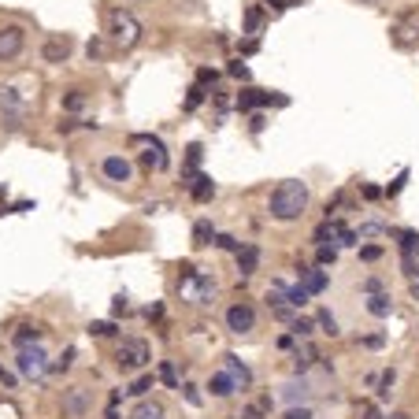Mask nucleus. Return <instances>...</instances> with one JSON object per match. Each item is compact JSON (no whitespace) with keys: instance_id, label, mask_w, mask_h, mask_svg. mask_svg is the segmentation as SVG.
<instances>
[{"instance_id":"f257e3e1","label":"nucleus","mask_w":419,"mask_h":419,"mask_svg":"<svg viewBox=\"0 0 419 419\" xmlns=\"http://www.w3.org/2000/svg\"><path fill=\"white\" fill-rule=\"evenodd\" d=\"M305 208H308V186L300 178L282 182V186L271 193V215L279 219V222L300 219V215H305Z\"/></svg>"},{"instance_id":"f03ea898","label":"nucleus","mask_w":419,"mask_h":419,"mask_svg":"<svg viewBox=\"0 0 419 419\" xmlns=\"http://www.w3.org/2000/svg\"><path fill=\"white\" fill-rule=\"evenodd\" d=\"M149 360H152V349H149L145 338H126V342L119 345V352H115L119 371H141Z\"/></svg>"},{"instance_id":"7ed1b4c3","label":"nucleus","mask_w":419,"mask_h":419,"mask_svg":"<svg viewBox=\"0 0 419 419\" xmlns=\"http://www.w3.org/2000/svg\"><path fill=\"white\" fill-rule=\"evenodd\" d=\"M108 34H112L115 45L134 48L138 37H141V26H138V19L130 15V11H112V15H108Z\"/></svg>"},{"instance_id":"20e7f679","label":"nucleus","mask_w":419,"mask_h":419,"mask_svg":"<svg viewBox=\"0 0 419 419\" xmlns=\"http://www.w3.org/2000/svg\"><path fill=\"white\" fill-rule=\"evenodd\" d=\"M15 368H19V375H26V378H41V375L48 371V357H45V349H41V345H34V349H19Z\"/></svg>"},{"instance_id":"39448f33","label":"nucleus","mask_w":419,"mask_h":419,"mask_svg":"<svg viewBox=\"0 0 419 419\" xmlns=\"http://www.w3.org/2000/svg\"><path fill=\"white\" fill-rule=\"evenodd\" d=\"M26 45V34H22V26H0V63L4 60H15L19 52Z\"/></svg>"},{"instance_id":"423d86ee","label":"nucleus","mask_w":419,"mask_h":419,"mask_svg":"<svg viewBox=\"0 0 419 419\" xmlns=\"http://www.w3.org/2000/svg\"><path fill=\"white\" fill-rule=\"evenodd\" d=\"M86 412H89V390L86 386L63 390V415H67V419H82Z\"/></svg>"},{"instance_id":"0eeeda50","label":"nucleus","mask_w":419,"mask_h":419,"mask_svg":"<svg viewBox=\"0 0 419 419\" xmlns=\"http://www.w3.org/2000/svg\"><path fill=\"white\" fill-rule=\"evenodd\" d=\"M227 326H230L234 334H248V331H253V326H256L253 305H245V300H241V305H234V308L227 312Z\"/></svg>"},{"instance_id":"6e6552de","label":"nucleus","mask_w":419,"mask_h":419,"mask_svg":"<svg viewBox=\"0 0 419 419\" xmlns=\"http://www.w3.org/2000/svg\"><path fill=\"white\" fill-rule=\"evenodd\" d=\"M134 145H145V149H149V152H145V167H149V171H164V167H167V152H164V145H160L156 138L141 134V138H134Z\"/></svg>"},{"instance_id":"1a4fd4ad","label":"nucleus","mask_w":419,"mask_h":419,"mask_svg":"<svg viewBox=\"0 0 419 419\" xmlns=\"http://www.w3.org/2000/svg\"><path fill=\"white\" fill-rule=\"evenodd\" d=\"M264 104H286V97H271V93H264V89H241L238 93V108L241 112L264 108Z\"/></svg>"},{"instance_id":"9d476101","label":"nucleus","mask_w":419,"mask_h":419,"mask_svg":"<svg viewBox=\"0 0 419 419\" xmlns=\"http://www.w3.org/2000/svg\"><path fill=\"white\" fill-rule=\"evenodd\" d=\"M71 37L67 34H56V37H48V41H45V48H41V56L48 60V63H63V60H67L71 56Z\"/></svg>"},{"instance_id":"9b49d317","label":"nucleus","mask_w":419,"mask_h":419,"mask_svg":"<svg viewBox=\"0 0 419 419\" xmlns=\"http://www.w3.org/2000/svg\"><path fill=\"white\" fill-rule=\"evenodd\" d=\"M104 175L112 182H130V164L123 156H108V160H104Z\"/></svg>"},{"instance_id":"f8f14e48","label":"nucleus","mask_w":419,"mask_h":419,"mask_svg":"<svg viewBox=\"0 0 419 419\" xmlns=\"http://www.w3.org/2000/svg\"><path fill=\"white\" fill-rule=\"evenodd\" d=\"M256 264H260V248L256 245H241L238 248V271L241 274H256Z\"/></svg>"},{"instance_id":"ddd939ff","label":"nucleus","mask_w":419,"mask_h":419,"mask_svg":"<svg viewBox=\"0 0 419 419\" xmlns=\"http://www.w3.org/2000/svg\"><path fill=\"white\" fill-rule=\"evenodd\" d=\"M0 112H8V126H19V97H15V89H0Z\"/></svg>"},{"instance_id":"4468645a","label":"nucleus","mask_w":419,"mask_h":419,"mask_svg":"<svg viewBox=\"0 0 419 419\" xmlns=\"http://www.w3.org/2000/svg\"><path fill=\"white\" fill-rule=\"evenodd\" d=\"M368 312H371V316H378V319H386L390 312H394V300H390V293H383V290L371 293V297H368Z\"/></svg>"},{"instance_id":"2eb2a0df","label":"nucleus","mask_w":419,"mask_h":419,"mask_svg":"<svg viewBox=\"0 0 419 419\" xmlns=\"http://www.w3.org/2000/svg\"><path fill=\"white\" fill-rule=\"evenodd\" d=\"M208 390H212L215 397H230L234 390H238V383L230 378V371H219V375H212V383H208Z\"/></svg>"},{"instance_id":"dca6fc26","label":"nucleus","mask_w":419,"mask_h":419,"mask_svg":"<svg viewBox=\"0 0 419 419\" xmlns=\"http://www.w3.org/2000/svg\"><path fill=\"white\" fill-rule=\"evenodd\" d=\"M189 193H193V201H212V193H215V182L208 178V175H197L189 182Z\"/></svg>"},{"instance_id":"f3484780","label":"nucleus","mask_w":419,"mask_h":419,"mask_svg":"<svg viewBox=\"0 0 419 419\" xmlns=\"http://www.w3.org/2000/svg\"><path fill=\"white\" fill-rule=\"evenodd\" d=\"M300 286H305L308 293H323L326 290V274L316 271V267H308V271H300Z\"/></svg>"},{"instance_id":"a211bd4d","label":"nucleus","mask_w":419,"mask_h":419,"mask_svg":"<svg viewBox=\"0 0 419 419\" xmlns=\"http://www.w3.org/2000/svg\"><path fill=\"white\" fill-rule=\"evenodd\" d=\"M227 371H230V378H234L238 386H248V383H253V371H248L238 357H227Z\"/></svg>"},{"instance_id":"6ab92c4d","label":"nucleus","mask_w":419,"mask_h":419,"mask_svg":"<svg viewBox=\"0 0 419 419\" xmlns=\"http://www.w3.org/2000/svg\"><path fill=\"white\" fill-rule=\"evenodd\" d=\"M11 342H15L19 349H30V345L41 342V331H37V326H19V331L11 334Z\"/></svg>"},{"instance_id":"aec40b11","label":"nucleus","mask_w":419,"mask_h":419,"mask_svg":"<svg viewBox=\"0 0 419 419\" xmlns=\"http://www.w3.org/2000/svg\"><path fill=\"white\" fill-rule=\"evenodd\" d=\"M197 300H201V305H212V300H215V279L197 274Z\"/></svg>"},{"instance_id":"412c9836","label":"nucleus","mask_w":419,"mask_h":419,"mask_svg":"<svg viewBox=\"0 0 419 419\" xmlns=\"http://www.w3.org/2000/svg\"><path fill=\"white\" fill-rule=\"evenodd\" d=\"M130 419H164V404L145 401V404H138V408L130 412Z\"/></svg>"},{"instance_id":"4be33fe9","label":"nucleus","mask_w":419,"mask_h":419,"mask_svg":"<svg viewBox=\"0 0 419 419\" xmlns=\"http://www.w3.org/2000/svg\"><path fill=\"white\" fill-rule=\"evenodd\" d=\"M308 290H305V286H293V290H286V300H290V308H305L308 305Z\"/></svg>"},{"instance_id":"5701e85b","label":"nucleus","mask_w":419,"mask_h":419,"mask_svg":"<svg viewBox=\"0 0 419 419\" xmlns=\"http://www.w3.org/2000/svg\"><path fill=\"white\" fill-rule=\"evenodd\" d=\"M260 22H264V11H260V8H248V11H245V34H256Z\"/></svg>"},{"instance_id":"b1692460","label":"nucleus","mask_w":419,"mask_h":419,"mask_svg":"<svg viewBox=\"0 0 419 419\" xmlns=\"http://www.w3.org/2000/svg\"><path fill=\"white\" fill-rule=\"evenodd\" d=\"M378 234H386L383 222H364V227L357 230V241H368V238H378Z\"/></svg>"},{"instance_id":"393cba45","label":"nucleus","mask_w":419,"mask_h":419,"mask_svg":"<svg viewBox=\"0 0 419 419\" xmlns=\"http://www.w3.org/2000/svg\"><path fill=\"white\" fill-rule=\"evenodd\" d=\"M208 238H212V222H197L193 227V245H212Z\"/></svg>"},{"instance_id":"a878e982","label":"nucleus","mask_w":419,"mask_h":419,"mask_svg":"<svg viewBox=\"0 0 419 419\" xmlns=\"http://www.w3.org/2000/svg\"><path fill=\"white\" fill-rule=\"evenodd\" d=\"M89 334H93V338H112V334H115V323H108V319L89 323Z\"/></svg>"},{"instance_id":"bb28decb","label":"nucleus","mask_w":419,"mask_h":419,"mask_svg":"<svg viewBox=\"0 0 419 419\" xmlns=\"http://www.w3.org/2000/svg\"><path fill=\"white\" fill-rule=\"evenodd\" d=\"M282 397H286V401H305V397H308V383H300V386H297V383H290Z\"/></svg>"},{"instance_id":"cd10ccee","label":"nucleus","mask_w":419,"mask_h":419,"mask_svg":"<svg viewBox=\"0 0 419 419\" xmlns=\"http://www.w3.org/2000/svg\"><path fill=\"white\" fill-rule=\"evenodd\" d=\"M312 360H316V349H308V345H305V349L297 352V371H308V368H312Z\"/></svg>"},{"instance_id":"c85d7f7f","label":"nucleus","mask_w":419,"mask_h":419,"mask_svg":"<svg viewBox=\"0 0 419 419\" xmlns=\"http://www.w3.org/2000/svg\"><path fill=\"white\" fill-rule=\"evenodd\" d=\"M71 364H74V349H67V352H63V360H56V364H48V371H56V375H63V371H67V368H71Z\"/></svg>"},{"instance_id":"c756f323","label":"nucleus","mask_w":419,"mask_h":419,"mask_svg":"<svg viewBox=\"0 0 419 419\" xmlns=\"http://www.w3.org/2000/svg\"><path fill=\"white\" fill-rule=\"evenodd\" d=\"M82 104H86V97L78 93V89H74V93H67V97H63V108H67V112H78Z\"/></svg>"},{"instance_id":"7c9ffc66","label":"nucleus","mask_w":419,"mask_h":419,"mask_svg":"<svg viewBox=\"0 0 419 419\" xmlns=\"http://www.w3.org/2000/svg\"><path fill=\"white\" fill-rule=\"evenodd\" d=\"M319 326H323V331H326V334H331V338L338 334V319L331 316V312H319Z\"/></svg>"},{"instance_id":"2f4dec72","label":"nucleus","mask_w":419,"mask_h":419,"mask_svg":"<svg viewBox=\"0 0 419 419\" xmlns=\"http://www.w3.org/2000/svg\"><path fill=\"white\" fill-rule=\"evenodd\" d=\"M312 331H316V323H312V319H293V334L297 338H308Z\"/></svg>"},{"instance_id":"473e14b6","label":"nucleus","mask_w":419,"mask_h":419,"mask_svg":"<svg viewBox=\"0 0 419 419\" xmlns=\"http://www.w3.org/2000/svg\"><path fill=\"white\" fill-rule=\"evenodd\" d=\"M160 378H164L167 386H175V390H178V375H175V368H171V364H160Z\"/></svg>"},{"instance_id":"72a5a7b5","label":"nucleus","mask_w":419,"mask_h":419,"mask_svg":"<svg viewBox=\"0 0 419 419\" xmlns=\"http://www.w3.org/2000/svg\"><path fill=\"white\" fill-rule=\"evenodd\" d=\"M201 100H204V89H201V86H193V89H189V97H186V108L193 112V108H197Z\"/></svg>"},{"instance_id":"f704fd0d","label":"nucleus","mask_w":419,"mask_h":419,"mask_svg":"<svg viewBox=\"0 0 419 419\" xmlns=\"http://www.w3.org/2000/svg\"><path fill=\"white\" fill-rule=\"evenodd\" d=\"M145 390H152V378H149V375H141L138 383L130 386V394H138V397H141V394H145Z\"/></svg>"},{"instance_id":"c9c22d12","label":"nucleus","mask_w":419,"mask_h":419,"mask_svg":"<svg viewBox=\"0 0 419 419\" xmlns=\"http://www.w3.org/2000/svg\"><path fill=\"white\" fill-rule=\"evenodd\" d=\"M334 256H338L334 245H319V264H334Z\"/></svg>"},{"instance_id":"e433bc0d","label":"nucleus","mask_w":419,"mask_h":419,"mask_svg":"<svg viewBox=\"0 0 419 419\" xmlns=\"http://www.w3.org/2000/svg\"><path fill=\"white\" fill-rule=\"evenodd\" d=\"M378 256H383V248H378V245H364L360 248V260H368V264H371V260H378Z\"/></svg>"},{"instance_id":"4c0bfd02","label":"nucleus","mask_w":419,"mask_h":419,"mask_svg":"<svg viewBox=\"0 0 419 419\" xmlns=\"http://www.w3.org/2000/svg\"><path fill=\"white\" fill-rule=\"evenodd\" d=\"M215 245H219V248H234V253H238V248H241L238 241L230 238V234H215Z\"/></svg>"},{"instance_id":"58836bf2","label":"nucleus","mask_w":419,"mask_h":419,"mask_svg":"<svg viewBox=\"0 0 419 419\" xmlns=\"http://www.w3.org/2000/svg\"><path fill=\"white\" fill-rule=\"evenodd\" d=\"M230 74L241 78V82H248V67H245V63H230Z\"/></svg>"},{"instance_id":"ea45409f","label":"nucleus","mask_w":419,"mask_h":419,"mask_svg":"<svg viewBox=\"0 0 419 419\" xmlns=\"http://www.w3.org/2000/svg\"><path fill=\"white\" fill-rule=\"evenodd\" d=\"M186 152H189V175H193V167L201 164V145H189Z\"/></svg>"},{"instance_id":"a19ab883","label":"nucleus","mask_w":419,"mask_h":419,"mask_svg":"<svg viewBox=\"0 0 419 419\" xmlns=\"http://www.w3.org/2000/svg\"><path fill=\"white\" fill-rule=\"evenodd\" d=\"M126 308H130V305H126V297H115V300H112V316H123Z\"/></svg>"},{"instance_id":"79ce46f5","label":"nucleus","mask_w":419,"mask_h":419,"mask_svg":"<svg viewBox=\"0 0 419 419\" xmlns=\"http://www.w3.org/2000/svg\"><path fill=\"white\" fill-rule=\"evenodd\" d=\"M286 419H312V412L308 408H290V412H286Z\"/></svg>"},{"instance_id":"37998d69","label":"nucleus","mask_w":419,"mask_h":419,"mask_svg":"<svg viewBox=\"0 0 419 419\" xmlns=\"http://www.w3.org/2000/svg\"><path fill=\"white\" fill-rule=\"evenodd\" d=\"M178 390H186V401H189V404H201V394H197L193 386H178Z\"/></svg>"},{"instance_id":"c03bdc74","label":"nucleus","mask_w":419,"mask_h":419,"mask_svg":"<svg viewBox=\"0 0 419 419\" xmlns=\"http://www.w3.org/2000/svg\"><path fill=\"white\" fill-rule=\"evenodd\" d=\"M360 419H383V415H378L371 404H364V408H360Z\"/></svg>"},{"instance_id":"a18cd8bd","label":"nucleus","mask_w":419,"mask_h":419,"mask_svg":"<svg viewBox=\"0 0 419 419\" xmlns=\"http://www.w3.org/2000/svg\"><path fill=\"white\" fill-rule=\"evenodd\" d=\"M0 383H4V386L11 390V386H15V375H11V371H4V368H0Z\"/></svg>"},{"instance_id":"49530a36","label":"nucleus","mask_w":419,"mask_h":419,"mask_svg":"<svg viewBox=\"0 0 419 419\" xmlns=\"http://www.w3.org/2000/svg\"><path fill=\"white\" fill-rule=\"evenodd\" d=\"M364 290H368V293H378V290H383V282H378V279H368V282H364Z\"/></svg>"},{"instance_id":"de8ad7c7","label":"nucleus","mask_w":419,"mask_h":419,"mask_svg":"<svg viewBox=\"0 0 419 419\" xmlns=\"http://www.w3.org/2000/svg\"><path fill=\"white\" fill-rule=\"evenodd\" d=\"M234 419H256V408H248V412H241V415H234Z\"/></svg>"},{"instance_id":"09e8293b","label":"nucleus","mask_w":419,"mask_h":419,"mask_svg":"<svg viewBox=\"0 0 419 419\" xmlns=\"http://www.w3.org/2000/svg\"><path fill=\"white\" fill-rule=\"evenodd\" d=\"M267 4H271V8H279V11H282V8H286V0H267Z\"/></svg>"}]
</instances>
